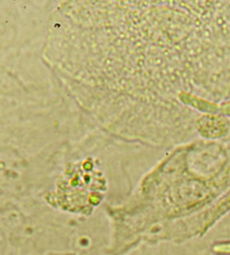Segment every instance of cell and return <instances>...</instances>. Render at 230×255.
Listing matches in <instances>:
<instances>
[]
</instances>
